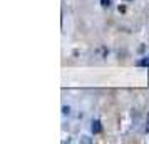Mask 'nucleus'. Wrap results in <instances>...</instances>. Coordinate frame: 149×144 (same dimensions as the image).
Listing matches in <instances>:
<instances>
[{
  "label": "nucleus",
  "instance_id": "3",
  "mask_svg": "<svg viewBox=\"0 0 149 144\" xmlns=\"http://www.w3.org/2000/svg\"><path fill=\"white\" fill-rule=\"evenodd\" d=\"M148 117H149V116H148ZM146 129L149 131V121H148V124H146Z\"/></svg>",
  "mask_w": 149,
  "mask_h": 144
},
{
  "label": "nucleus",
  "instance_id": "1",
  "mask_svg": "<svg viewBox=\"0 0 149 144\" xmlns=\"http://www.w3.org/2000/svg\"><path fill=\"white\" fill-rule=\"evenodd\" d=\"M102 127H101V122L99 121H92V132L94 134H97V132H101Z\"/></svg>",
  "mask_w": 149,
  "mask_h": 144
},
{
  "label": "nucleus",
  "instance_id": "2",
  "mask_svg": "<svg viewBox=\"0 0 149 144\" xmlns=\"http://www.w3.org/2000/svg\"><path fill=\"white\" fill-rule=\"evenodd\" d=\"M101 2H102L104 7H109V5H111V0H101Z\"/></svg>",
  "mask_w": 149,
  "mask_h": 144
}]
</instances>
